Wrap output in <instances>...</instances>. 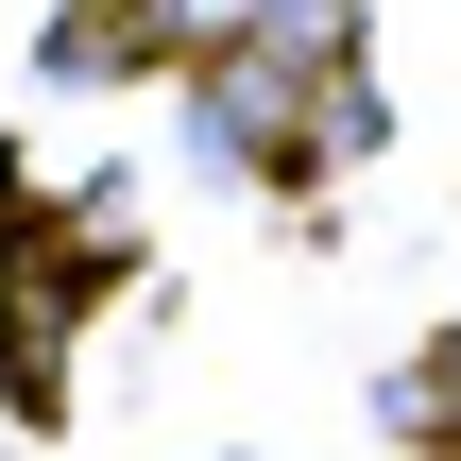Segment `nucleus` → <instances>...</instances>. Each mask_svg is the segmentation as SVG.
<instances>
[{"instance_id":"1","label":"nucleus","mask_w":461,"mask_h":461,"mask_svg":"<svg viewBox=\"0 0 461 461\" xmlns=\"http://www.w3.org/2000/svg\"><path fill=\"white\" fill-rule=\"evenodd\" d=\"M428 411H461V325H445V359H428ZM445 445H461V428H445Z\"/></svg>"}]
</instances>
